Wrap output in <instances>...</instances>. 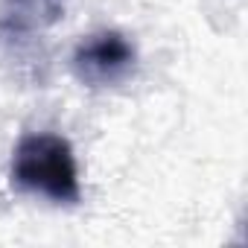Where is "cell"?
Segmentation results:
<instances>
[{
  "instance_id": "7a4b0ae2",
  "label": "cell",
  "mask_w": 248,
  "mask_h": 248,
  "mask_svg": "<svg viewBox=\"0 0 248 248\" xmlns=\"http://www.w3.org/2000/svg\"><path fill=\"white\" fill-rule=\"evenodd\" d=\"M138 64V50L117 30H102L88 38H82L70 56L73 76L88 88H111L120 85L126 76H132Z\"/></svg>"
},
{
  "instance_id": "3957f363",
  "label": "cell",
  "mask_w": 248,
  "mask_h": 248,
  "mask_svg": "<svg viewBox=\"0 0 248 248\" xmlns=\"http://www.w3.org/2000/svg\"><path fill=\"white\" fill-rule=\"evenodd\" d=\"M67 0H0V30L12 35L44 32L64 18Z\"/></svg>"
},
{
  "instance_id": "6da1fadb",
  "label": "cell",
  "mask_w": 248,
  "mask_h": 248,
  "mask_svg": "<svg viewBox=\"0 0 248 248\" xmlns=\"http://www.w3.org/2000/svg\"><path fill=\"white\" fill-rule=\"evenodd\" d=\"M9 181L21 193L41 196L53 204H79V161L67 138L56 132H27L9 161Z\"/></svg>"
}]
</instances>
